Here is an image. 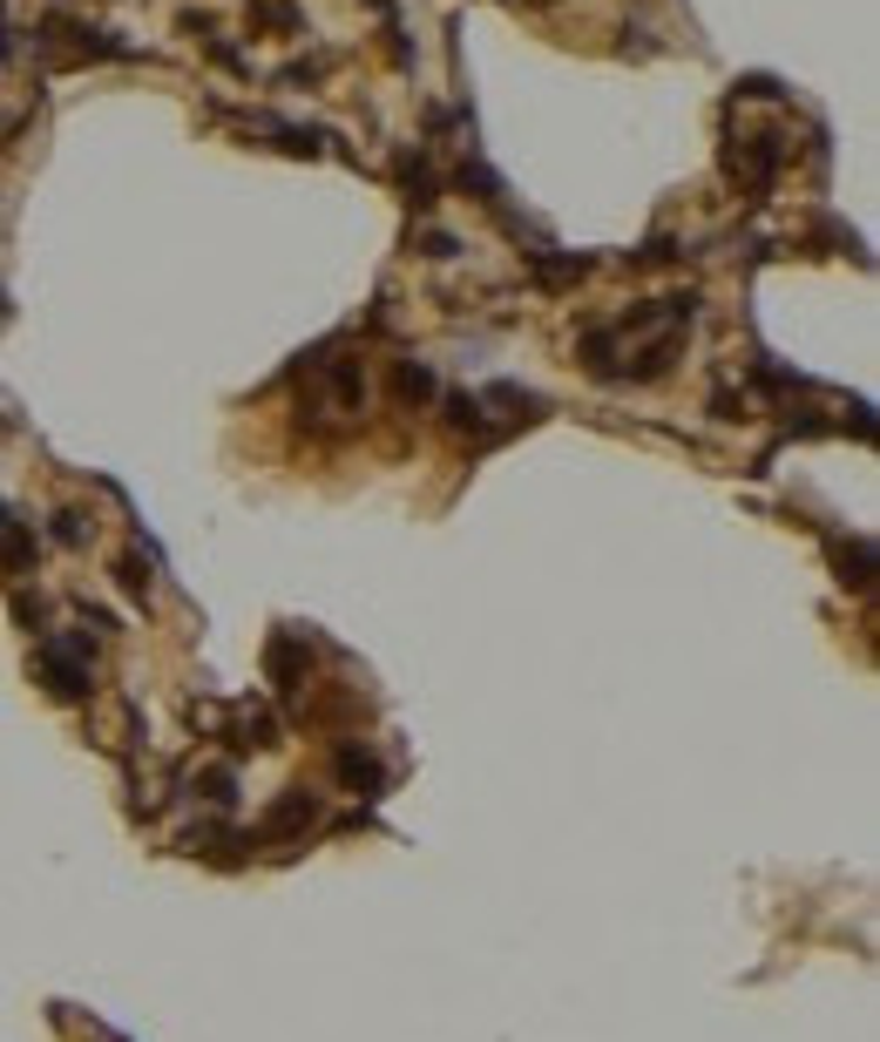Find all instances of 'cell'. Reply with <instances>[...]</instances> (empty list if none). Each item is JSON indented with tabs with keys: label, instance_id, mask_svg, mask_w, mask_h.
Masks as SVG:
<instances>
[{
	"label": "cell",
	"instance_id": "cell-7",
	"mask_svg": "<svg viewBox=\"0 0 880 1042\" xmlns=\"http://www.w3.org/2000/svg\"><path fill=\"white\" fill-rule=\"evenodd\" d=\"M89 529H82V514H55V542H82Z\"/></svg>",
	"mask_w": 880,
	"mask_h": 1042
},
{
	"label": "cell",
	"instance_id": "cell-3",
	"mask_svg": "<svg viewBox=\"0 0 880 1042\" xmlns=\"http://www.w3.org/2000/svg\"><path fill=\"white\" fill-rule=\"evenodd\" d=\"M399 190H407V204H414V211H427L433 196H440V177L427 170V156H399Z\"/></svg>",
	"mask_w": 880,
	"mask_h": 1042
},
{
	"label": "cell",
	"instance_id": "cell-1",
	"mask_svg": "<svg viewBox=\"0 0 880 1042\" xmlns=\"http://www.w3.org/2000/svg\"><path fill=\"white\" fill-rule=\"evenodd\" d=\"M42 677L55 698H89V664H82V644H68V636H48L42 644Z\"/></svg>",
	"mask_w": 880,
	"mask_h": 1042
},
{
	"label": "cell",
	"instance_id": "cell-5",
	"mask_svg": "<svg viewBox=\"0 0 880 1042\" xmlns=\"http://www.w3.org/2000/svg\"><path fill=\"white\" fill-rule=\"evenodd\" d=\"M312 819H318V806H312L305 792H292V799H278V806H271L264 833H292V826H312Z\"/></svg>",
	"mask_w": 880,
	"mask_h": 1042
},
{
	"label": "cell",
	"instance_id": "cell-4",
	"mask_svg": "<svg viewBox=\"0 0 880 1042\" xmlns=\"http://www.w3.org/2000/svg\"><path fill=\"white\" fill-rule=\"evenodd\" d=\"M393 393L407 399V407H420V399H433V366H427V359H399V373H393Z\"/></svg>",
	"mask_w": 880,
	"mask_h": 1042
},
{
	"label": "cell",
	"instance_id": "cell-2",
	"mask_svg": "<svg viewBox=\"0 0 880 1042\" xmlns=\"http://www.w3.org/2000/svg\"><path fill=\"white\" fill-rule=\"evenodd\" d=\"M339 779H346L352 792H366V799H373V792L386 785V772H380V758H373V751H359V745H346V751H339Z\"/></svg>",
	"mask_w": 880,
	"mask_h": 1042
},
{
	"label": "cell",
	"instance_id": "cell-6",
	"mask_svg": "<svg viewBox=\"0 0 880 1042\" xmlns=\"http://www.w3.org/2000/svg\"><path fill=\"white\" fill-rule=\"evenodd\" d=\"M204 799H211V806H230V799H237V772H230V766L204 772Z\"/></svg>",
	"mask_w": 880,
	"mask_h": 1042
}]
</instances>
